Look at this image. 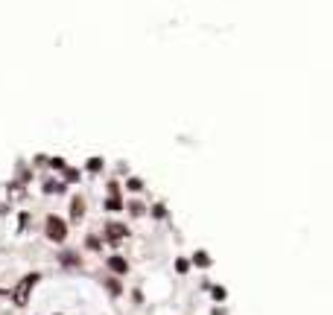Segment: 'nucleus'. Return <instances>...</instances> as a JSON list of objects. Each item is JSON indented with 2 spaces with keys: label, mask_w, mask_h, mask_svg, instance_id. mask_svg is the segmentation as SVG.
<instances>
[{
  "label": "nucleus",
  "mask_w": 333,
  "mask_h": 315,
  "mask_svg": "<svg viewBox=\"0 0 333 315\" xmlns=\"http://www.w3.org/2000/svg\"><path fill=\"white\" fill-rule=\"evenodd\" d=\"M44 233H47V239H53V242H64L68 239V222L61 219V216H47Z\"/></svg>",
  "instance_id": "obj_1"
},
{
  "label": "nucleus",
  "mask_w": 333,
  "mask_h": 315,
  "mask_svg": "<svg viewBox=\"0 0 333 315\" xmlns=\"http://www.w3.org/2000/svg\"><path fill=\"white\" fill-rule=\"evenodd\" d=\"M76 181H79V169L64 166V184H76Z\"/></svg>",
  "instance_id": "obj_5"
},
{
  "label": "nucleus",
  "mask_w": 333,
  "mask_h": 315,
  "mask_svg": "<svg viewBox=\"0 0 333 315\" xmlns=\"http://www.w3.org/2000/svg\"><path fill=\"white\" fill-rule=\"evenodd\" d=\"M36 283H38V274H29V277H26L24 283H21V286L15 289V301H18V303H26V292L32 289Z\"/></svg>",
  "instance_id": "obj_2"
},
{
  "label": "nucleus",
  "mask_w": 333,
  "mask_h": 315,
  "mask_svg": "<svg viewBox=\"0 0 333 315\" xmlns=\"http://www.w3.org/2000/svg\"><path fill=\"white\" fill-rule=\"evenodd\" d=\"M120 236H126V228L123 225H106V239L108 242H120Z\"/></svg>",
  "instance_id": "obj_3"
},
{
  "label": "nucleus",
  "mask_w": 333,
  "mask_h": 315,
  "mask_svg": "<svg viewBox=\"0 0 333 315\" xmlns=\"http://www.w3.org/2000/svg\"><path fill=\"white\" fill-rule=\"evenodd\" d=\"M82 198H73V219H79V216H82Z\"/></svg>",
  "instance_id": "obj_9"
},
{
  "label": "nucleus",
  "mask_w": 333,
  "mask_h": 315,
  "mask_svg": "<svg viewBox=\"0 0 333 315\" xmlns=\"http://www.w3.org/2000/svg\"><path fill=\"white\" fill-rule=\"evenodd\" d=\"M131 213H135V216H141V213H143V204H141V201H131Z\"/></svg>",
  "instance_id": "obj_11"
},
{
  "label": "nucleus",
  "mask_w": 333,
  "mask_h": 315,
  "mask_svg": "<svg viewBox=\"0 0 333 315\" xmlns=\"http://www.w3.org/2000/svg\"><path fill=\"white\" fill-rule=\"evenodd\" d=\"M85 166H88V172H99L103 169V158H94V161H88Z\"/></svg>",
  "instance_id": "obj_8"
},
{
  "label": "nucleus",
  "mask_w": 333,
  "mask_h": 315,
  "mask_svg": "<svg viewBox=\"0 0 333 315\" xmlns=\"http://www.w3.org/2000/svg\"><path fill=\"white\" fill-rule=\"evenodd\" d=\"M193 263H196V266H211V257L205 254V251H199V254L193 257Z\"/></svg>",
  "instance_id": "obj_7"
},
{
  "label": "nucleus",
  "mask_w": 333,
  "mask_h": 315,
  "mask_svg": "<svg viewBox=\"0 0 333 315\" xmlns=\"http://www.w3.org/2000/svg\"><path fill=\"white\" fill-rule=\"evenodd\" d=\"M126 187H129V190H141L143 181H141V178H129V184H126Z\"/></svg>",
  "instance_id": "obj_10"
},
{
  "label": "nucleus",
  "mask_w": 333,
  "mask_h": 315,
  "mask_svg": "<svg viewBox=\"0 0 333 315\" xmlns=\"http://www.w3.org/2000/svg\"><path fill=\"white\" fill-rule=\"evenodd\" d=\"M108 266H111V271H117V274H126V271H129V263H126L123 257H108Z\"/></svg>",
  "instance_id": "obj_4"
},
{
  "label": "nucleus",
  "mask_w": 333,
  "mask_h": 315,
  "mask_svg": "<svg viewBox=\"0 0 333 315\" xmlns=\"http://www.w3.org/2000/svg\"><path fill=\"white\" fill-rule=\"evenodd\" d=\"M85 245H88V248H99V239H96V236H88V239H85Z\"/></svg>",
  "instance_id": "obj_14"
},
{
  "label": "nucleus",
  "mask_w": 333,
  "mask_h": 315,
  "mask_svg": "<svg viewBox=\"0 0 333 315\" xmlns=\"http://www.w3.org/2000/svg\"><path fill=\"white\" fill-rule=\"evenodd\" d=\"M214 298H216V301H225V289H222V286H216V289H214Z\"/></svg>",
  "instance_id": "obj_12"
},
{
  "label": "nucleus",
  "mask_w": 333,
  "mask_h": 315,
  "mask_svg": "<svg viewBox=\"0 0 333 315\" xmlns=\"http://www.w3.org/2000/svg\"><path fill=\"white\" fill-rule=\"evenodd\" d=\"M176 268H179V271H187V268H190V263H187V260H176Z\"/></svg>",
  "instance_id": "obj_15"
},
{
  "label": "nucleus",
  "mask_w": 333,
  "mask_h": 315,
  "mask_svg": "<svg viewBox=\"0 0 333 315\" xmlns=\"http://www.w3.org/2000/svg\"><path fill=\"white\" fill-rule=\"evenodd\" d=\"M50 163H53L56 169H64V166H68V163H64V158H53V161H50Z\"/></svg>",
  "instance_id": "obj_13"
},
{
  "label": "nucleus",
  "mask_w": 333,
  "mask_h": 315,
  "mask_svg": "<svg viewBox=\"0 0 333 315\" xmlns=\"http://www.w3.org/2000/svg\"><path fill=\"white\" fill-rule=\"evenodd\" d=\"M123 207V201L117 198V193H111V196L106 198V210H120Z\"/></svg>",
  "instance_id": "obj_6"
}]
</instances>
